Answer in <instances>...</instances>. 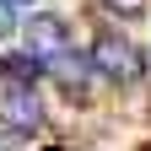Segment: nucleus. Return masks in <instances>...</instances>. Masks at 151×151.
Listing matches in <instances>:
<instances>
[{
    "label": "nucleus",
    "instance_id": "f257e3e1",
    "mask_svg": "<svg viewBox=\"0 0 151 151\" xmlns=\"http://www.w3.org/2000/svg\"><path fill=\"white\" fill-rule=\"evenodd\" d=\"M86 65H92V76H108V81L129 86V81L146 70V54L129 43L124 32H103L97 43H92V60H86Z\"/></svg>",
    "mask_w": 151,
    "mask_h": 151
},
{
    "label": "nucleus",
    "instance_id": "f03ea898",
    "mask_svg": "<svg viewBox=\"0 0 151 151\" xmlns=\"http://www.w3.org/2000/svg\"><path fill=\"white\" fill-rule=\"evenodd\" d=\"M0 124H6V129H22V135L43 124V113H38V97H32L27 86H11L6 97H0Z\"/></svg>",
    "mask_w": 151,
    "mask_h": 151
},
{
    "label": "nucleus",
    "instance_id": "7ed1b4c3",
    "mask_svg": "<svg viewBox=\"0 0 151 151\" xmlns=\"http://www.w3.org/2000/svg\"><path fill=\"white\" fill-rule=\"evenodd\" d=\"M16 27H22L27 32V54H32V60H38V54H65V22H60V16H27V22H16Z\"/></svg>",
    "mask_w": 151,
    "mask_h": 151
},
{
    "label": "nucleus",
    "instance_id": "20e7f679",
    "mask_svg": "<svg viewBox=\"0 0 151 151\" xmlns=\"http://www.w3.org/2000/svg\"><path fill=\"white\" fill-rule=\"evenodd\" d=\"M49 76L60 86H70V92H81V81H92V65L81 60V54H54V65H49Z\"/></svg>",
    "mask_w": 151,
    "mask_h": 151
},
{
    "label": "nucleus",
    "instance_id": "39448f33",
    "mask_svg": "<svg viewBox=\"0 0 151 151\" xmlns=\"http://www.w3.org/2000/svg\"><path fill=\"white\" fill-rule=\"evenodd\" d=\"M38 70H43V65H38L32 54H6V60H0V76H6L11 86H32Z\"/></svg>",
    "mask_w": 151,
    "mask_h": 151
},
{
    "label": "nucleus",
    "instance_id": "423d86ee",
    "mask_svg": "<svg viewBox=\"0 0 151 151\" xmlns=\"http://www.w3.org/2000/svg\"><path fill=\"white\" fill-rule=\"evenodd\" d=\"M103 6H108V11H119V16H135L146 0H103Z\"/></svg>",
    "mask_w": 151,
    "mask_h": 151
},
{
    "label": "nucleus",
    "instance_id": "0eeeda50",
    "mask_svg": "<svg viewBox=\"0 0 151 151\" xmlns=\"http://www.w3.org/2000/svg\"><path fill=\"white\" fill-rule=\"evenodd\" d=\"M11 27H16V6H11V0H0V38H6Z\"/></svg>",
    "mask_w": 151,
    "mask_h": 151
},
{
    "label": "nucleus",
    "instance_id": "6e6552de",
    "mask_svg": "<svg viewBox=\"0 0 151 151\" xmlns=\"http://www.w3.org/2000/svg\"><path fill=\"white\" fill-rule=\"evenodd\" d=\"M11 6H16V0H11Z\"/></svg>",
    "mask_w": 151,
    "mask_h": 151
}]
</instances>
